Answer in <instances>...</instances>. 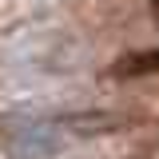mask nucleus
Masks as SVG:
<instances>
[{"label": "nucleus", "instance_id": "nucleus-1", "mask_svg": "<svg viewBox=\"0 0 159 159\" xmlns=\"http://www.w3.org/2000/svg\"><path fill=\"white\" fill-rule=\"evenodd\" d=\"M4 60L28 80H60L80 68V44L68 32H28L4 48Z\"/></svg>", "mask_w": 159, "mask_h": 159}, {"label": "nucleus", "instance_id": "nucleus-2", "mask_svg": "<svg viewBox=\"0 0 159 159\" xmlns=\"http://www.w3.org/2000/svg\"><path fill=\"white\" fill-rule=\"evenodd\" d=\"M4 147H8V159H56L68 147V139L48 123H28L4 139Z\"/></svg>", "mask_w": 159, "mask_h": 159}]
</instances>
